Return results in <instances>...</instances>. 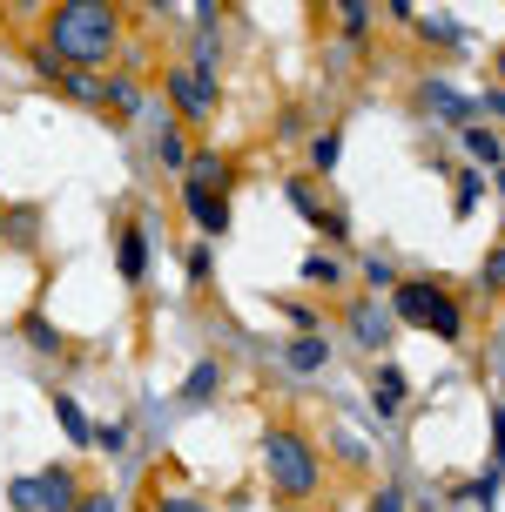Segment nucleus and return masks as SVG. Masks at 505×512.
Masks as SVG:
<instances>
[{"label":"nucleus","instance_id":"obj_1","mask_svg":"<svg viewBox=\"0 0 505 512\" xmlns=\"http://www.w3.org/2000/svg\"><path fill=\"white\" fill-rule=\"evenodd\" d=\"M122 41V14L108 0H61L48 14V48L68 68H101Z\"/></svg>","mask_w":505,"mask_h":512},{"label":"nucleus","instance_id":"obj_2","mask_svg":"<svg viewBox=\"0 0 505 512\" xmlns=\"http://www.w3.org/2000/svg\"><path fill=\"white\" fill-rule=\"evenodd\" d=\"M263 472H270V486L283 492V499H310L317 492V452L303 445L290 425H277V432H263Z\"/></svg>","mask_w":505,"mask_h":512},{"label":"nucleus","instance_id":"obj_3","mask_svg":"<svg viewBox=\"0 0 505 512\" xmlns=\"http://www.w3.org/2000/svg\"><path fill=\"white\" fill-rule=\"evenodd\" d=\"M169 95L182 102L189 122H202V115L216 108V75H202V68H169Z\"/></svg>","mask_w":505,"mask_h":512},{"label":"nucleus","instance_id":"obj_4","mask_svg":"<svg viewBox=\"0 0 505 512\" xmlns=\"http://www.w3.org/2000/svg\"><path fill=\"white\" fill-rule=\"evenodd\" d=\"M418 108H425V115H438V122H452V128H472V115H479V108H472V95H458L452 81H425V88H418Z\"/></svg>","mask_w":505,"mask_h":512},{"label":"nucleus","instance_id":"obj_5","mask_svg":"<svg viewBox=\"0 0 505 512\" xmlns=\"http://www.w3.org/2000/svg\"><path fill=\"white\" fill-rule=\"evenodd\" d=\"M34 492H41V512H75L81 486L68 465H48V472H34Z\"/></svg>","mask_w":505,"mask_h":512},{"label":"nucleus","instance_id":"obj_6","mask_svg":"<svg viewBox=\"0 0 505 512\" xmlns=\"http://www.w3.org/2000/svg\"><path fill=\"white\" fill-rule=\"evenodd\" d=\"M182 203H189V216H196V230H209V236L229 230V203L216 196V189H196V182H189V189H182Z\"/></svg>","mask_w":505,"mask_h":512},{"label":"nucleus","instance_id":"obj_7","mask_svg":"<svg viewBox=\"0 0 505 512\" xmlns=\"http://www.w3.org/2000/svg\"><path fill=\"white\" fill-rule=\"evenodd\" d=\"M418 324H425L431 337H445V344H458V337H465V310H458L452 297H445V290H431V304H425V317H418Z\"/></svg>","mask_w":505,"mask_h":512},{"label":"nucleus","instance_id":"obj_8","mask_svg":"<svg viewBox=\"0 0 505 512\" xmlns=\"http://www.w3.org/2000/svg\"><path fill=\"white\" fill-rule=\"evenodd\" d=\"M351 337L364 344V351L391 344V310H378V304H351Z\"/></svg>","mask_w":505,"mask_h":512},{"label":"nucleus","instance_id":"obj_9","mask_svg":"<svg viewBox=\"0 0 505 512\" xmlns=\"http://www.w3.org/2000/svg\"><path fill=\"white\" fill-rule=\"evenodd\" d=\"M115 270H122V283L149 277V236L142 230H122V243H115Z\"/></svg>","mask_w":505,"mask_h":512},{"label":"nucleus","instance_id":"obj_10","mask_svg":"<svg viewBox=\"0 0 505 512\" xmlns=\"http://www.w3.org/2000/svg\"><path fill=\"white\" fill-rule=\"evenodd\" d=\"M101 108H115V115H142V81H135V75H108V81H101Z\"/></svg>","mask_w":505,"mask_h":512},{"label":"nucleus","instance_id":"obj_11","mask_svg":"<svg viewBox=\"0 0 505 512\" xmlns=\"http://www.w3.org/2000/svg\"><path fill=\"white\" fill-rule=\"evenodd\" d=\"M216 391H223V364H216V358H202L196 371L182 378V398H189V405H209Z\"/></svg>","mask_w":505,"mask_h":512},{"label":"nucleus","instance_id":"obj_12","mask_svg":"<svg viewBox=\"0 0 505 512\" xmlns=\"http://www.w3.org/2000/svg\"><path fill=\"white\" fill-rule=\"evenodd\" d=\"M189 182H196V189H216V196H223V182H229V162L216 149H196L189 155Z\"/></svg>","mask_w":505,"mask_h":512},{"label":"nucleus","instance_id":"obj_13","mask_svg":"<svg viewBox=\"0 0 505 512\" xmlns=\"http://www.w3.org/2000/svg\"><path fill=\"white\" fill-rule=\"evenodd\" d=\"M458 142H465V155H472V162L505 169V149H499V135H492V128H458Z\"/></svg>","mask_w":505,"mask_h":512},{"label":"nucleus","instance_id":"obj_14","mask_svg":"<svg viewBox=\"0 0 505 512\" xmlns=\"http://www.w3.org/2000/svg\"><path fill=\"white\" fill-rule=\"evenodd\" d=\"M283 358H290V371H303V378H310V371H324V364H330V344L310 331V337H297V344H290Z\"/></svg>","mask_w":505,"mask_h":512},{"label":"nucleus","instance_id":"obj_15","mask_svg":"<svg viewBox=\"0 0 505 512\" xmlns=\"http://www.w3.org/2000/svg\"><path fill=\"white\" fill-rule=\"evenodd\" d=\"M404 398H411L404 371H398V364H384V371H378V384H371V405H378V411H398Z\"/></svg>","mask_w":505,"mask_h":512},{"label":"nucleus","instance_id":"obj_16","mask_svg":"<svg viewBox=\"0 0 505 512\" xmlns=\"http://www.w3.org/2000/svg\"><path fill=\"white\" fill-rule=\"evenodd\" d=\"M431 290H438V283H398V290H391V310H398L404 324H418L425 304H431Z\"/></svg>","mask_w":505,"mask_h":512},{"label":"nucleus","instance_id":"obj_17","mask_svg":"<svg viewBox=\"0 0 505 512\" xmlns=\"http://www.w3.org/2000/svg\"><path fill=\"white\" fill-rule=\"evenodd\" d=\"M54 418H61V432L75 438V445H95V425L81 418V405H75V398H54Z\"/></svg>","mask_w":505,"mask_h":512},{"label":"nucleus","instance_id":"obj_18","mask_svg":"<svg viewBox=\"0 0 505 512\" xmlns=\"http://www.w3.org/2000/svg\"><path fill=\"white\" fill-rule=\"evenodd\" d=\"M371 14H378L371 0H344V7H337V27H344L351 41H364V34H371Z\"/></svg>","mask_w":505,"mask_h":512},{"label":"nucleus","instance_id":"obj_19","mask_svg":"<svg viewBox=\"0 0 505 512\" xmlns=\"http://www.w3.org/2000/svg\"><path fill=\"white\" fill-rule=\"evenodd\" d=\"M418 34H425V41H445V48H452V41H465V27H458L452 14H418Z\"/></svg>","mask_w":505,"mask_h":512},{"label":"nucleus","instance_id":"obj_20","mask_svg":"<svg viewBox=\"0 0 505 512\" xmlns=\"http://www.w3.org/2000/svg\"><path fill=\"white\" fill-rule=\"evenodd\" d=\"M61 88H68L75 102H101V75H88V68H68V75H61Z\"/></svg>","mask_w":505,"mask_h":512},{"label":"nucleus","instance_id":"obj_21","mask_svg":"<svg viewBox=\"0 0 505 512\" xmlns=\"http://www.w3.org/2000/svg\"><path fill=\"white\" fill-rule=\"evenodd\" d=\"M21 331H27V344H34V351H41V358H48V351H61V337H54V324H48V317H41V310H34V317H27Z\"/></svg>","mask_w":505,"mask_h":512},{"label":"nucleus","instance_id":"obj_22","mask_svg":"<svg viewBox=\"0 0 505 512\" xmlns=\"http://www.w3.org/2000/svg\"><path fill=\"white\" fill-rule=\"evenodd\" d=\"M479 290H485V297H505V250H492L479 263Z\"/></svg>","mask_w":505,"mask_h":512},{"label":"nucleus","instance_id":"obj_23","mask_svg":"<svg viewBox=\"0 0 505 512\" xmlns=\"http://www.w3.org/2000/svg\"><path fill=\"white\" fill-rule=\"evenodd\" d=\"M337 155H344V135H337V128H324V135L310 142V162H317V169H337Z\"/></svg>","mask_w":505,"mask_h":512},{"label":"nucleus","instance_id":"obj_24","mask_svg":"<svg viewBox=\"0 0 505 512\" xmlns=\"http://www.w3.org/2000/svg\"><path fill=\"white\" fill-rule=\"evenodd\" d=\"M155 155H162L169 169H189V149H182V135H169V128L155 135Z\"/></svg>","mask_w":505,"mask_h":512},{"label":"nucleus","instance_id":"obj_25","mask_svg":"<svg viewBox=\"0 0 505 512\" xmlns=\"http://www.w3.org/2000/svg\"><path fill=\"white\" fill-rule=\"evenodd\" d=\"M465 499H472V506H492V499H499V465H492V472H479V479L465 486Z\"/></svg>","mask_w":505,"mask_h":512},{"label":"nucleus","instance_id":"obj_26","mask_svg":"<svg viewBox=\"0 0 505 512\" xmlns=\"http://www.w3.org/2000/svg\"><path fill=\"white\" fill-rule=\"evenodd\" d=\"M485 196V176H458V216H472Z\"/></svg>","mask_w":505,"mask_h":512},{"label":"nucleus","instance_id":"obj_27","mask_svg":"<svg viewBox=\"0 0 505 512\" xmlns=\"http://www.w3.org/2000/svg\"><path fill=\"white\" fill-rule=\"evenodd\" d=\"M364 283H371V290H398V270H391L384 256H371V263H364Z\"/></svg>","mask_w":505,"mask_h":512},{"label":"nucleus","instance_id":"obj_28","mask_svg":"<svg viewBox=\"0 0 505 512\" xmlns=\"http://www.w3.org/2000/svg\"><path fill=\"white\" fill-rule=\"evenodd\" d=\"M303 283H337V263L330 256H303Z\"/></svg>","mask_w":505,"mask_h":512},{"label":"nucleus","instance_id":"obj_29","mask_svg":"<svg viewBox=\"0 0 505 512\" xmlns=\"http://www.w3.org/2000/svg\"><path fill=\"white\" fill-rule=\"evenodd\" d=\"M7 499H14L21 512H41V492H34V479H14V486H7Z\"/></svg>","mask_w":505,"mask_h":512},{"label":"nucleus","instance_id":"obj_30","mask_svg":"<svg viewBox=\"0 0 505 512\" xmlns=\"http://www.w3.org/2000/svg\"><path fill=\"white\" fill-rule=\"evenodd\" d=\"M155 512H216V506H202V499H182V492H162V499H155Z\"/></svg>","mask_w":505,"mask_h":512},{"label":"nucleus","instance_id":"obj_31","mask_svg":"<svg viewBox=\"0 0 505 512\" xmlns=\"http://www.w3.org/2000/svg\"><path fill=\"white\" fill-rule=\"evenodd\" d=\"M95 445H101V452H122V445H128V425H95Z\"/></svg>","mask_w":505,"mask_h":512},{"label":"nucleus","instance_id":"obj_32","mask_svg":"<svg viewBox=\"0 0 505 512\" xmlns=\"http://www.w3.org/2000/svg\"><path fill=\"white\" fill-rule=\"evenodd\" d=\"M492 459H499V472H505V405H492Z\"/></svg>","mask_w":505,"mask_h":512},{"label":"nucleus","instance_id":"obj_33","mask_svg":"<svg viewBox=\"0 0 505 512\" xmlns=\"http://www.w3.org/2000/svg\"><path fill=\"white\" fill-rule=\"evenodd\" d=\"M290 203H297L303 216H310V223H317V216H324V209H317V196H310V189H303V182H290Z\"/></svg>","mask_w":505,"mask_h":512},{"label":"nucleus","instance_id":"obj_34","mask_svg":"<svg viewBox=\"0 0 505 512\" xmlns=\"http://www.w3.org/2000/svg\"><path fill=\"white\" fill-rule=\"evenodd\" d=\"M34 68H41V75H48V81H61V75H68V68L54 61V48H34Z\"/></svg>","mask_w":505,"mask_h":512},{"label":"nucleus","instance_id":"obj_35","mask_svg":"<svg viewBox=\"0 0 505 512\" xmlns=\"http://www.w3.org/2000/svg\"><path fill=\"white\" fill-rule=\"evenodd\" d=\"M75 512H115V499H108V492H81Z\"/></svg>","mask_w":505,"mask_h":512},{"label":"nucleus","instance_id":"obj_36","mask_svg":"<svg viewBox=\"0 0 505 512\" xmlns=\"http://www.w3.org/2000/svg\"><path fill=\"white\" fill-rule=\"evenodd\" d=\"M317 230H324V236H351V223H344L337 209H324V216H317Z\"/></svg>","mask_w":505,"mask_h":512},{"label":"nucleus","instance_id":"obj_37","mask_svg":"<svg viewBox=\"0 0 505 512\" xmlns=\"http://www.w3.org/2000/svg\"><path fill=\"white\" fill-rule=\"evenodd\" d=\"M189 277H196V283L209 277V243H196V250H189Z\"/></svg>","mask_w":505,"mask_h":512},{"label":"nucleus","instance_id":"obj_38","mask_svg":"<svg viewBox=\"0 0 505 512\" xmlns=\"http://www.w3.org/2000/svg\"><path fill=\"white\" fill-rule=\"evenodd\" d=\"M472 108H492V115H499V122H505V88H485V95H479V102H472Z\"/></svg>","mask_w":505,"mask_h":512},{"label":"nucleus","instance_id":"obj_39","mask_svg":"<svg viewBox=\"0 0 505 512\" xmlns=\"http://www.w3.org/2000/svg\"><path fill=\"white\" fill-rule=\"evenodd\" d=\"M371 512H404V506H398V492L384 486V492H378V506H371Z\"/></svg>","mask_w":505,"mask_h":512},{"label":"nucleus","instance_id":"obj_40","mask_svg":"<svg viewBox=\"0 0 505 512\" xmlns=\"http://www.w3.org/2000/svg\"><path fill=\"white\" fill-rule=\"evenodd\" d=\"M499 81H505V48H499Z\"/></svg>","mask_w":505,"mask_h":512},{"label":"nucleus","instance_id":"obj_41","mask_svg":"<svg viewBox=\"0 0 505 512\" xmlns=\"http://www.w3.org/2000/svg\"><path fill=\"white\" fill-rule=\"evenodd\" d=\"M499 196H505V169H499Z\"/></svg>","mask_w":505,"mask_h":512}]
</instances>
